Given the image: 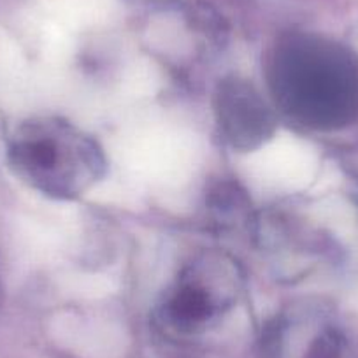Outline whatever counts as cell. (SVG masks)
<instances>
[{
	"label": "cell",
	"mask_w": 358,
	"mask_h": 358,
	"mask_svg": "<svg viewBox=\"0 0 358 358\" xmlns=\"http://www.w3.org/2000/svg\"><path fill=\"white\" fill-rule=\"evenodd\" d=\"M220 297L197 274L185 276L167 304V320L181 332L204 327L218 311Z\"/></svg>",
	"instance_id": "3957f363"
},
{
	"label": "cell",
	"mask_w": 358,
	"mask_h": 358,
	"mask_svg": "<svg viewBox=\"0 0 358 358\" xmlns=\"http://www.w3.org/2000/svg\"><path fill=\"white\" fill-rule=\"evenodd\" d=\"M216 111L222 132L237 148L258 146L273 134V113L246 83H225L220 90Z\"/></svg>",
	"instance_id": "7a4b0ae2"
},
{
	"label": "cell",
	"mask_w": 358,
	"mask_h": 358,
	"mask_svg": "<svg viewBox=\"0 0 358 358\" xmlns=\"http://www.w3.org/2000/svg\"><path fill=\"white\" fill-rule=\"evenodd\" d=\"M11 155L34 187L62 199L88 190L106 169L95 141L65 122L23 127Z\"/></svg>",
	"instance_id": "6da1fadb"
}]
</instances>
